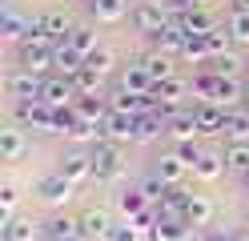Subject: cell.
Returning <instances> with one entry per match:
<instances>
[{
    "label": "cell",
    "mask_w": 249,
    "mask_h": 241,
    "mask_svg": "<svg viewBox=\"0 0 249 241\" xmlns=\"http://www.w3.org/2000/svg\"><path fill=\"white\" fill-rule=\"evenodd\" d=\"M17 121H20V129L56 133V109H49L44 101H17Z\"/></svg>",
    "instance_id": "1"
},
{
    "label": "cell",
    "mask_w": 249,
    "mask_h": 241,
    "mask_svg": "<svg viewBox=\"0 0 249 241\" xmlns=\"http://www.w3.org/2000/svg\"><path fill=\"white\" fill-rule=\"evenodd\" d=\"M92 173H97V181H117L121 177V145L117 141H97L92 145Z\"/></svg>",
    "instance_id": "2"
},
{
    "label": "cell",
    "mask_w": 249,
    "mask_h": 241,
    "mask_svg": "<svg viewBox=\"0 0 249 241\" xmlns=\"http://www.w3.org/2000/svg\"><path fill=\"white\" fill-rule=\"evenodd\" d=\"M129 24H133L137 32H145V37H153L157 28H165V24H169V12L157 4V0H137L133 12H129Z\"/></svg>",
    "instance_id": "3"
},
{
    "label": "cell",
    "mask_w": 249,
    "mask_h": 241,
    "mask_svg": "<svg viewBox=\"0 0 249 241\" xmlns=\"http://www.w3.org/2000/svg\"><path fill=\"white\" fill-rule=\"evenodd\" d=\"M40 89H44V80H40L36 73L20 69V64L4 76V93L12 96V101H40Z\"/></svg>",
    "instance_id": "4"
},
{
    "label": "cell",
    "mask_w": 249,
    "mask_h": 241,
    "mask_svg": "<svg viewBox=\"0 0 249 241\" xmlns=\"http://www.w3.org/2000/svg\"><path fill=\"white\" fill-rule=\"evenodd\" d=\"M76 96H81V93H76L72 76H60V73L49 76V80H44V89H40V101L49 105V109H72Z\"/></svg>",
    "instance_id": "5"
},
{
    "label": "cell",
    "mask_w": 249,
    "mask_h": 241,
    "mask_svg": "<svg viewBox=\"0 0 249 241\" xmlns=\"http://www.w3.org/2000/svg\"><path fill=\"white\" fill-rule=\"evenodd\" d=\"M56 173H65L72 185H89V181H97V173H92V153H85V149L65 153V157H60V165H56Z\"/></svg>",
    "instance_id": "6"
},
{
    "label": "cell",
    "mask_w": 249,
    "mask_h": 241,
    "mask_svg": "<svg viewBox=\"0 0 249 241\" xmlns=\"http://www.w3.org/2000/svg\"><path fill=\"white\" fill-rule=\"evenodd\" d=\"M165 133L173 137V145H181V141H193L197 133H201V125H197V112L193 109H173V112H165Z\"/></svg>",
    "instance_id": "7"
},
{
    "label": "cell",
    "mask_w": 249,
    "mask_h": 241,
    "mask_svg": "<svg viewBox=\"0 0 249 241\" xmlns=\"http://www.w3.org/2000/svg\"><path fill=\"white\" fill-rule=\"evenodd\" d=\"M72 189H76V185L69 181L65 173H56V169H53L49 177H40V181H36V193H40V201H44V205H53V209H56V205H69Z\"/></svg>",
    "instance_id": "8"
},
{
    "label": "cell",
    "mask_w": 249,
    "mask_h": 241,
    "mask_svg": "<svg viewBox=\"0 0 249 241\" xmlns=\"http://www.w3.org/2000/svg\"><path fill=\"white\" fill-rule=\"evenodd\" d=\"M185 96H189V85H185V80H177V76H169V80H161V85H153V101L161 105V112L181 109Z\"/></svg>",
    "instance_id": "9"
},
{
    "label": "cell",
    "mask_w": 249,
    "mask_h": 241,
    "mask_svg": "<svg viewBox=\"0 0 249 241\" xmlns=\"http://www.w3.org/2000/svg\"><path fill=\"white\" fill-rule=\"evenodd\" d=\"M33 24L36 20H28V16H20L17 12V4H8V8H0V37H4V40H24L28 37V32H33Z\"/></svg>",
    "instance_id": "10"
},
{
    "label": "cell",
    "mask_w": 249,
    "mask_h": 241,
    "mask_svg": "<svg viewBox=\"0 0 249 241\" xmlns=\"http://www.w3.org/2000/svg\"><path fill=\"white\" fill-rule=\"evenodd\" d=\"M149 237L153 241H193V225L185 217H157Z\"/></svg>",
    "instance_id": "11"
},
{
    "label": "cell",
    "mask_w": 249,
    "mask_h": 241,
    "mask_svg": "<svg viewBox=\"0 0 249 241\" xmlns=\"http://www.w3.org/2000/svg\"><path fill=\"white\" fill-rule=\"evenodd\" d=\"M105 137H108V141H117V145H124V141L133 145V137H137V117H133V112H113V109H108Z\"/></svg>",
    "instance_id": "12"
},
{
    "label": "cell",
    "mask_w": 249,
    "mask_h": 241,
    "mask_svg": "<svg viewBox=\"0 0 249 241\" xmlns=\"http://www.w3.org/2000/svg\"><path fill=\"white\" fill-rule=\"evenodd\" d=\"M24 153H28V137H24V129H20V125L0 129V161H20Z\"/></svg>",
    "instance_id": "13"
},
{
    "label": "cell",
    "mask_w": 249,
    "mask_h": 241,
    "mask_svg": "<svg viewBox=\"0 0 249 241\" xmlns=\"http://www.w3.org/2000/svg\"><path fill=\"white\" fill-rule=\"evenodd\" d=\"M193 112H197L201 133H225V117H229V109L213 105V101H197V105H193Z\"/></svg>",
    "instance_id": "14"
},
{
    "label": "cell",
    "mask_w": 249,
    "mask_h": 241,
    "mask_svg": "<svg viewBox=\"0 0 249 241\" xmlns=\"http://www.w3.org/2000/svg\"><path fill=\"white\" fill-rule=\"evenodd\" d=\"M89 12H92V20H97V24H117L133 8H129V0H89Z\"/></svg>",
    "instance_id": "15"
},
{
    "label": "cell",
    "mask_w": 249,
    "mask_h": 241,
    "mask_svg": "<svg viewBox=\"0 0 249 241\" xmlns=\"http://www.w3.org/2000/svg\"><path fill=\"white\" fill-rule=\"evenodd\" d=\"M169 24H181L185 32H193V37H205V32H213V28H217V16H213L209 8H201V4H193L189 12L181 16V20H169Z\"/></svg>",
    "instance_id": "16"
},
{
    "label": "cell",
    "mask_w": 249,
    "mask_h": 241,
    "mask_svg": "<svg viewBox=\"0 0 249 241\" xmlns=\"http://www.w3.org/2000/svg\"><path fill=\"white\" fill-rule=\"evenodd\" d=\"M81 229L89 241H108V233H113V217L105 213V209H85L81 213Z\"/></svg>",
    "instance_id": "17"
},
{
    "label": "cell",
    "mask_w": 249,
    "mask_h": 241,
    "mask_svg": "<svg viewBox=\"0 0 249 241\" xmlns=\"http://www.w3.org/2000/svg\"><path fill=\"white\" fill-rule=\"evenodd\" d=\"M36 28H40L49 40L60 44V40H69V37H72V28H76V24L69 20L65 12H44V16H36Z\"/></svg>",
    "instance_id": "18"
},
{
    "label": "cell",
    "mask_w": 249,
    "mask_h": 241,
    "mask_svg": "<svg viewBox=\"0 0 249 241\" xmlns=\"http://www.w3.org/2000/svg\"><path fill=\"white\" fill-rule=\"evenodd\" d=\"M149 44H153V53L173 56V53H181V44H185V28L181 24H165V28H157L149 37Z\"/></svg>",
    "instance_id": "19"
},
{
    "label": "cell",
    "mask_w": 249,
    "mask_h": 241,
    "mask_svg": "<svg viewBox=\"0 0 249 241\" xmlns=\"http://www.w3.org/2000/svg\"><path fill=\"white\" fill-rule=\"evenodd\" d=\"M117 89H121V93H133V96H149V93H153V80H149V73L141 69V64H129V69L121 73Z\"/></svg>",
    "instance_id": "20"
},
{
    "label": "cell",
    "mask_w": 249,
    "mask_h": 241,
    "mask_svg": "<svg viewBox=\"0 0 249 241\" xmlns=\"http://www.w3.org/2000/svg\"><path fill=\"white\" fill-rule=\"evenodd\" d=\"M117 209H121V213L133 221V217H141L145 209H153V201L145 197V189L137 185V189H121V193H117Z\"/></svg>",
    "instance_id": "21"
},
{
    "label": "cell",
    "mask_w": 249,
    "mask_h": 241,
    "mask_svg": "<svg viewBox=\"0 0 249 241\" xmlns=\"http://www.w3.org/2000/svg\"><path fill=\"white\" fill-rule=\"evenodd\" d=\"M53 69H56L60 76H76V73L85 69V56L76 53L69 40H60V44H56V56H53Z\"/></svg>",
    "instance_id": "22"
},
{
    "label": "cell",
    "mask_w": 249,
    "mask_h": 241,
    "mask_svg": "<svg viewBox=\"0 0 249 241\" xmlns=\"http://www.w3.org/2000/svg\"><path fill=\"white\" fill-rule=\"evenodd\" d=\"M213 213H217V209H213V201L205 197V193H189V205H185V221H189L193 229H197V225H213Z\"/></svg>",
    "instance_id": "23"
},
{
    "label": "cell",
    "mask_w": 249,
    "mask_h": 241,
    "mask_svg": "<svg viewBox=\"0 0 249 241\" xmlns=\"http://www.w3.org/2000/svg\"><path fill=\"white\" fill-rule=\"evenodd\" d=\"M237 101H245V89L237 85V76H217V85H213V105L233 109Z\"/></svg>",
    "instance_id": "24"
},
{
    "label": "cell",
    "mask_w": 249,
    "mask_h": 241,
    "mask_svg": "<svg viewBox=\"0 0 249 241\" xmlns=\"http://www.w3.org/2000/svg\"><path fill=\"white\" fill-rule=\"evenodd\" d=\"M185 173H189V165H185L177 153H165V157L157 161V169H153V177H161L165 185H181V181H185Z\"/></svg>",
    "instance_id": "25"
},
{
    "label": "cell",
    "mask_w": 249,
    "mask_h": 241,
    "mask_svg": "<svg viewBox=\"0 0 249 241\" xmlns=\"http://www.w3.org/2000/svg\"><path fill=\"white\" fill-rule=\"evenodd\" d=\"M137 64H141V69L149 73V80H153V85H161V80H169V76H173V56H165V53H145Z\"/></svg>",
    "instance_id": "26"
},
{
    "label": "cell",
    "mask_w": 249,
    "mask_h": 241,
    "mask_svg": "<svg viewBox=\"0 0 249 241\" xmlns=\"http://www.w3.org/2000/svg\"><path fill=\"white\" fill-rule=\"evenodd\" d=\"M161 133H165V112H145V117H137L133 145H149V141H157Z\"/></svg>",
    "instance_id": "27"
},
{
    "label": "cell",
    "mask_w": 249,
    "mask_h": 241,
    "mask_svg": "<svg viewBox=\"0 0 249 241\" xmlns=\"http://www.w3.org/2000/svg\"><path fill=\"white\" fill-rule=\"evenodd\" d=\"M0 241H36V221L33 217H12L0 225Z\"/></svg>",
    "instance_id": "28"
},
{
    "label": "cell",
    "mask_w": 249,
    "mask_h": 241,
    "mask_svg": "<svg viewBox=\"0 0 249 241\" xmlns=\"http://www.w3.org/2000/svg\"><path fill=\"white\" fill-rule=\"evenodd\" d=\"M85 229H81V217H53L49 225H44V237L49 241H72V237H81Z\"/></svg>",
    "instance_id": "29"
},
{
    "label": "cell",
    "mask_w": 249,
    "mask_h": 241,
    "mask_svg": "<svg viewBox=\"0 0 249 241\" xmlns=\"http://www.w3.org/2000/svg\"><path fill=\"white\" fill-rule=\"evenodd\" d=\"M229 165H225V153H201V161L193 165V177H201V181H217Z\"/></svg>",
    "instance_id": "30"
},
{
    "label": "cell",
    "mask_w": 249,
    "mask_h": 241,
    "mask_svg": "<svg viewBox=\"0 0 249 241\" xmlns=\"http://www.w3.org/2000/svg\"><path fill=\"white\" fill-rule=\"evenodd\" d=\"M69 44H72L76 53H81V56L89 60V53H97V48H101V40H97V28H92V24H76V28H72V37H69Z\"/></svg>",
    "instance_id": "31"
},
{
    "label": "cell",
    "mask_w": 249,
    "mask_h": 241,
    "mask_svg": "<svg viewBox=\"0 0 249 241\" xmlns=\"http://www.w3.org/2000/svg\"><path fill=\"white\" fill-rule=\"evenodd\" d=\"M181 56H185V60H193V64H209V60H213V53H209V40H205V37H193V32H185Z\"/></svg>",
    "instance_id": "32"
},
{
    "label": "cell",
    "mask_w": 249,
    "mask_h": 241,
    "mask_svg": "<svg viewBox=\"0 0 249 241\" xmlns=\"http://www.w3.org/2000/svg\"><path fill=\"white\" fill-rule=\"evenodd\" d=\"M225 28H229L233 44H249V12H237V8H233V12L225 16Z\"/></svg>",
    "instance_id": "33"
},
{
    "label": "cell",
    "mask_w": 249,
    "mask_h": 241,
    "mask_svg": "<svg viewBox=\"0 0 249 241\" xmlns=\"http://www.w3.org/2000/svg\"><path fill=\"white\" fill-rule=\"evenodd\" d=\"M101 80H105V76H101V73H92L89 64H85V69L72 76V85H76V93H81V96H101Z\"/></svg>",
    "instance_id": "34"
},
{
    "label": "cell",
    "mask_w": 249,
    "mask_h": 241,
    "mask_svg": "<svg viewBox=\"0 0 249 241\" xmlns=\"http://www.w3.org/2000/svg\"><path fill=\"white\" fill-rule=\"evenodd\" d=\"M225 165L233 173H249V145H225Z\"/></svg>",
    "instance_id": "35"
},
{
    "label": "cell",
    "mask_w": 249,
    "mask_h": 241,
    "mask_svg": "<svg viewBox=\"0 0 249 241\" xmlns=\"http://www.w3.org/2000/svg\"><path fill=\"white\" fill-rule=\"evenodd\" d=\"M113 60H117V56H113V48H105V44H101L97 53H89V60H85V64H89L92 73H101V76H108V73H113Z\"/></svg>",
    "instance_id": "36"
},
{
    "label": "cell",
    "mask_w": 249,
    "mask_h": 241,
    "mask_svg": "<svg viewBox=\"0 0 249 241\" xmlns=\"http://www.w3.org/2000/svg\"><path fill=\"white\" fill-rule=\"evenodd\" d=\"M209 69H213L217 76H237L241 56H237V53H221V56H213V60H209Z\"/></svg>",
    "instance_id": "37"
},
{
    "label": "cell",
    "mask_w": 249,
    "mask_h": 241,
    "mask_svg": "<svg viewBox=\"0 0 249 241\" xmlns=\"http://www.w3.org/2000/svg\"><path fill=\"white\" fill-rule=\"evenodd\" d=\"M141 237H145V229H141L137 221H129V217L117 221V225H113V233H108V241H141Z\"/></svg>",
    "instance_id": "38"
},
{
    "label": "cell",
    "mask_w": 249,
    "mask_h": 241,
    "mask_svg": "<svg viewBox=\"0 0 249 241\" xmlns=\"http://www.w3.org/2000/svg\"><path fill=\"white\" fill-rule=\"evenodd\" d=\"M205 40H209V53H213V56H221V53H229V40H233V37H229V28L217 24L213 32H205Z\"/></svg>",
    "instance_id": "39"
},
{
    "label": "cell",
    "mask_w": 249,
    "mask_h": 241,
    "mask_svg": "<svg viewBox=\"0 0 249 241\" xmlns=\"http://www.w3.org/2000/svg\"><path fill=\"white\" fill-rule=\"evenodd\" d=\"M12 209H17V189H12V185H4V189H0V225L17 217Z\"/></svg>",
    "instance_id": "40"
},
{
    "label": "cell",
    "mask_w": 249,
    "mask_h": 241,
    "mask_svg": "<svg viewBox=\"0 0 249 241\" xmlns=\"http://www.w3.org/2000/svg\"><path fill=\"white\" fill-rule=\"evenodd\" d=\"M213 241H237V233H213Z\"/></svg>",
    "instance_id": "41"
},
{
    "label": "cell",
    "mask_w": 249,
    "mask_h": 241,
    "mask_svg": "<svg viewBox=\"0 0 249 241\" xmlns=\"http://www.w3.org/2000/svg\"><path fill=\"white\" fill-rule=\"evenodd\" d=\"M233 8H237V12H249V0H233Z\"/></svg>",
    "instance_id": "42"
},
{
    "label": "cell",
    "mask_w": 249,
    "mask_h": 241,
    "mask_svg": "<svg viewBox=\"0 0 249 241\" xmlns=\"http://www.w3.org/2000/svg\"><path fill=\"white\" fill-rule=\"evenodd\" d=\"M245 105H249V89H245Z\"/></svg>",
    "instance_id": "43"
},
{
    "label": "cell",
    "mask_w": 249,
    "mask_h": 241,
    "mask_svg": "<svg viewBox=\"0 0 249 241\" xmlns=\"http://www.w3.org/2000/svg\"><path fill=\"white\" fill-rule=\"evenodd\" d=\"M245 185H249V173H245Z\"/></svg>",
    "instance_id": "44"
},
{
    "label": "cell",
    "mask_w": 249,
    "mask_h": 241,
    "mask_svg": "<svg viewBox=\"0 0 249 241\" xmlns=\"http://www.w3.org/2000/svg\"><path fill=\"white\" fill-rule=\"evenodd\" d=\"M245 225H249V217H245Z\"/></svg>",
    "instance_id": "45"
},
{
    "label": "cell",
    "mask_w": 249,
    "mask_h": 241,
    "mask_svg": "<svg viewBox=\"0 0 249 241\" xmlns=\"http://www.w3.org/2000/svg\"><path fill=\"white\" fill-rule=\"evenodd\" d=\"M85 4H89V0H85Z\"/></svg>",
    "instance_id": "46"
}]
</instances>
